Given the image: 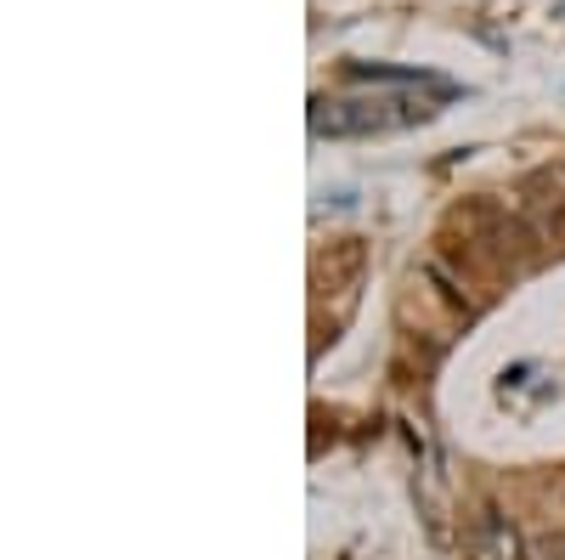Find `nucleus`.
<instances>
[{
	"label": "nucleus",
	"instance_id": "5",
	"mask_svg": "<svg viewBox=\"0 0 565 560\" xmlns=\"http://www.w3.org/2000/svg\"><path fill=\"white\" fill-rule=\"evenodd\" d=\"M469 554H476V560H521V549H514V532L492 516V509L476 521V532H469Z\"/></svg>",
	"mask_w": 565,
	"mask_h": 560
},
{
	"label": "nucleus",
	"instance_id": "4",
	"mask_svg": "<svg viewBox=\"0 0 565 560\" xmlns=\"http://www.w3.org/2000/svg\"><path fill=\"white\" fill-rule=\"evenodd\" d=\"M362 272H367V244H362V239H340V244H328V250L311 261V289L351 300L356 284H362Z\"/></svg>",
	"mask_w": 565,
	"mask_h": 560
},
{
	"label": "nucleus",
	"instance_id": "1",
	"mask_svg": "<svg viewBox=\"0 0 565 560\" xmlns=\"http://www.w3.org/2000/svg\"><path fill=\"white\" fill-rule=\"evenodd\" d=\"M532 226L521 221V210H509L498 199H458L441 215V261H452L458 272L469 266H514L532 250Z\"/></svg>",
	"mask_w": 565,
	"mask_h": 560
},
{
	"label": "nucleus",
	"instance_id": "3",
	"mask_svg": "<svg viewBox=\"0 0 565 560\" xmlns=\"http://www.w3.org/2000/svg\"><path fill=\"white\" fill-rule=\"evenodd\" d=\"M521 221L532 226L537 244H559L565 239V170H543L526 181V193L514 199Z\"/></svg>",
	"mask_w": 565,
	"mask_h": 560
},
{
	"label": "nucleus",
	"instance_id": "2",
	"mask_svg": "<svg viewBox=\"0 0 565 560\" xmlns=\"http://www.w3.org/2000/svg\"><path fill=\"white\" fill-rule=\"evenodd\" d=\"M436 108L418 97V91H385V97H334L311 108V130L317 136H391L407 125H424Z\"/></svg>",
	"mask_w": 565,
	"mask_h": 560
}]
</instances>
